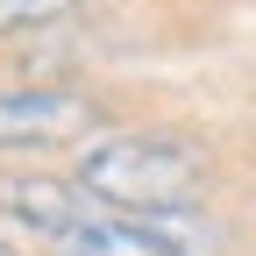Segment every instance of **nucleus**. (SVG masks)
Returning <instances> with one entry per match:
<instances>
[{
  "label": "nucleus",
  "instance_id": "39448f33",
  "mask_svg": "<svg viewBox=\"0 0 256 256\" xmlns=\"http://www.w3.org/2000/svg\"><path fill=\"white\" fill-rule=\"evenodd\" d=\"M0 256H14V249H8V242H0Z\"/></svg>",
  "mask_w": 256,
  "mask_h": 256
},
{
  "label": "nucleus",
  "instance_id": "20e7f679",
  "mask_svg": "<svg viewBox=\"0 0 256 256\" xmlns=\"http://www.w3.org/2000/svg\"><path fill=\"white\" fill-rule=\"evenodd\" d=\"M72 0H0V28H36V22H57Z\"/></svg>",
  "mask_w": 256,
  "mask_h": 256
},
{
  "label": "nucleus",
  "instance_id": "f257e3e1",
  "mask_svg": "<svg viewBox=\"0 0 256 256\" xmlns=\"http://www.w3.org/2000/svg\"><path fill=\"white\" fill-rule=\"evenodd\" d=\"M200 185H206V156L171 136H114L78 156V192L100 206H121L128 220L178 214L200 200Z\"/></svg>",
  "mask_w": 256,
  "mask_h": 256
},
{
  "label": "nucleus",
  "instance_id": "7ed1b4c3",
  "mask_svg": "<svg viewBox=\"0 0 256 256\" xmlns=\"http://www.w3.org/2000/svg\"><path fill=\"white\" fill-rule=\"evenodd\" d=\"M0 206H8L14 220H28L36 235H72L78 220H86V192L78 185H64V178H43V171H8L0 178Z\"/></svg>",
  "mask_w": 256,
  "mask_h": 256
},
{
  "label": "nucleus",
  "instance_id": "f03ea898",
  "mask_svg": "<svg viewBox=\"0 0 256 256\" xmlns=\"http://www.w3.org/2000/svg\"><path fill=\"white\" fill-rule=\"evenodd\" d=\"M92 121V100L72 86H36V92H0V142H57Z\"/></svg>",
  "mask_w": 256,
  "mask_h": 256
}]
</instances>
